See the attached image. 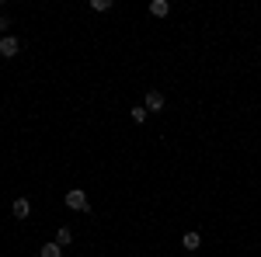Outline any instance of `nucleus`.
Masks as SVG:
<instances>
[{"label":"nucleus","mask_w":261,"mask_h":257,"mask_svg":"<svg viewBox=\"0 0 261 257\" xmlns=\"http://www.w3.org/2000/svg\"><path fill=\"white\" fill-rule=\"evenodd\" d=\"M66 209H73V212H91L87 191H84V188H70V191H66Z\"/></svg>","instance_id":"obj_1"},{"label":"nucleus","mask_w":261,"mask_h":257,"mask_svg":"<svg viewBox=\"0 0 261 257\" xmlns=\"http://www.w3.org/2000/svg\"><path fill=\"white\" fill-rule=\"evenodd\" d=\"M164 104H167V98H164L161 91H146V98H143V108L153 115V111H164Z\"/></svg>","instance_id":"obj_2"},{"label":"nucleus","mask_w":261,"mask_h":257,"mask_svg":"<svg viewBox=\"0 0 261 257\" xmlns=\"http://www.w3.org/2000/svg\"><path fill=\"white\" fill-rule=\"evenodd\" d=\"M18 52H21V42L14 39V35H4V39H0V56H7V60H14Z\"/></svg>","instance_id":"obj_3"},{"label":"nucleus","mask_w":261,"mask_h":257,"mask_svg":"<svg viewBox=\"0 0 261 257\" xmlns=\"http://www.w3.org/2000/svg\"><path fill=\"white\" fill-rule=\"evenodd\" d=\"M11 212H14V219H28L32 202H28V198H14V202H11Z\"/></svg>","instance_id":"obj_4"},{"label":"nucleus","mask_w":261,"mask_h":257,"mask_svg":"<svg viewBox=\"0 0 261 257\" xmlns=\"http://www.w3.org/2000/svg\"><path fill=\"white\" fill-rule=\"evenodd\" d=\"M39 257H63V247L53 240V243H42V250H39Z\"/></svg>","instance_id":"obj_5"},{"label":"nucleus","mask_w":261,"mask_h":257,"mask_svg":"<svg viewBox=\"0 0 261 257\" xmlns=\"http://www.w3.org/2000/svg\"><path fill=\"white\" fill-rule=\"evenodd\" d=\"M167 11H171L167 0H153V4H150V14H153V18H167Z\"/></svg>","instance_id":"obj_6"},{"label":"nucleus","mask_w":261,"mask_h":257,"mask_svg":"<svg viewBox=\"0 0 261 257\" xmlns=\"http://www.w3.org/2000/svg\"><path fill=\"white\" fill-rule=\"evenodd\" d=\"M199 243H202L199 233H185V237H181V247H185V250H199Z\"/></svg>","instance_id":"obj_7"},{"label":"nucleus","mask_w":261,"mask_h":257,"mask_svg":"<svg viewBox=\"0 0 261 257\" xmlns=\"http://www.w3.org/2000/svg\"><path fill=\"white\" fill-rule=\"evenodd\" d=\"M56 243H60V247H70V243H73V233H70V226H60V230H56Z\"/></svg>","instance_id":"obj_8"},{"label":"nucleus","mask_w":261,"mask_h":257,"mask_svg":"<svg viewBox=\"0 0 261 257\" xmlns=\"http://www.w3.org/2000/svg\"><path fill=\"white\" fill-rule=\"evenodd\" d=\"M129 119L136 122V125H143V122H146V108H143V104H136V108H129Z\"/></svg>","instance_id":"obj_9"},{"label":"nucleus","mask_w":261,"mask_h":257,"mask_svg":"<svg viewBox=\"0 0 261 257\" xmlns=\"http://www.w3.org/2000/svg\"><path fill=\"white\" fill-rule=\"evenodd\" d=\"M91 11H112V0H91Z\"/></svg>","instance_id":"obj_10"},{"label":"nucleus","mask_w":261,"mask_h":257,"mask_svg":"<svg viewBox=\"0 0 261 257\" xmlns=\"http://www.w3.org/2000/svg\"><path fill=\"white\" fill-rule=\"evenodd\" d=\"M0 32H4V35L11 32V18H0Z\"/></svg>","instance_id":"obj_11"},{"label":"nucleus","mask_w":261,"mask_h":257,"mask_svg":"<svg viewBox=\"0 0 261 257\" xmlns=\"http://www.w3.org/2000/svg\"><path fill=\"white\" fill-rule=\"evenodd\" d=\"M188 257H199V254H188Z\"/></svg>","instance_id":"obj_12"}]
</instances>
